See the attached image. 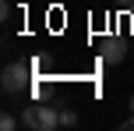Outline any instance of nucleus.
Segmentation results:
<instances>
[{
  "label": "nucleus",
  "mask_w": 134,
  "mask_h": 131,
  "mask_svg": "<svg viewBox=\"0 0 134 131\" xmlns=\"http://www.w3.org/2000/svg\"><path fill=\"white\" fill-rule=\"evenodd\" d=\"M0 128H4V131H14V128H18V120H14L11 113H4V117H0Z\"/></svg>",
  "instance_id": "6"
},
{
  "label": "nucleus",
  "mask_w": 134,
  "mask_h": 131,
  "mask_svg": "<svg viewBox=\"0 0 134 131\" xmlns=\"http://www.w3.org/2000/svg\"><path fill=\"white\" fill-rule=\"evenodd\" d=\"M124 128H127V131H134V113H131L127 120H124Z\"/></svg>",
  "instance_id": "8"
},
{
  "label": "nucleus",
  "mask_w": 134,
  "mask_h": 131,
  "mask_svg": "<svg viewBox=\"0 0 134 131\" xmlns=\"http://www.w3.org/2000/svg\"><path fill=\"white\" fill-rule=\"evenodd\" d=\"M99 57H102V60H106V64H120L124 57H127V46H124V39H116V35H109V39L102 43Z\"/></svg>",
  "instance_id": "2"
},
{
  "label": "nucleus",
  "mask_w": 134,
  "mask_h": 131,
  "mask_svg": "<svg viewBox=\"0 0 134 131\" xmlns=\"http://www.w3.org/2000/svg\"><path fill=\"white\" fill-rule=\"evenodd\" d=\"M53 128H60V110L39 103V131H53Z\"/></svg>",
  "instance_id": "3"
},
{
  "label": "nucleus",
  "mask_w": 134,
  "mask_h": 131,
  "mask_svg": "<svg viewBox=\"0 0 134 131\" xmlns=\"http://www.w3.org/2000/svg\"><path fill=\"white\" fill-rule=\"evenodd\" d=\"M131 11H134V7H131Z\"/></svg>",
  "instance_id": "10"
},
{
  "label": "nucleus",
  "mask_w": 134,
  "mask_h": 131,
  "mask_svg": "<svg viewBox=\"0 0 134 131\" xmlns=\"http://www.w3.org/2000/svg\"><path fill=\"white\" fill-rule=\"evenodd\" d=\"M28 78H32V64H7L0 85H4V92H21L28 89Z\"/></svg>",
  "instance_id": "1"
},
{
  "label": "nucleus",
  "mask_w": 134,
  "mask_h": 131,
  "mask_svg": "<svg viewBox=\"0 0 134 131\" xmlns=\"http://www.w3.org/2000/svg\"><path fill=\"white\" fill-rule=\"evenodd\" d=\"M113 4H116V7H127V11H131V7H134V0H113Z\"/></svg>",
  "instance_id": "7"
},
{
  "label": "nucleus",
  "mask_w": 134,
  "mask_h": 131,
  "mask_svg": "<svg viewBox=\"0 0 134 131\" xmlns=\"http://www.w3.org/2000/svg\"><path fill=\"white\" fill-rule=\"evenodd\" d=\"M78 124V113L74 110H60V128H74Z\"/></svg>",
  "instance_id": "5"
},
{
  "label": "nucleus",
  "mask_w": 134,
  "mask_h": 131,
  "mask_svg": "<svg viewBox=\"0 0 134 131\" xmlns=\"http://www.w3.org/2000/svg\"><path fill=\"white\" fill-rule=\"evenodd\" d=\"M131 110H134V96H131Z\"/></svg>",
  "instance_id": "9"
},
{
  "label": "nucleus",
  "mask_w": 134,
  "mask_h": 131,
  "mask_svg": "<svg viewBox=\"0 0 134 131\" xmlns=\"http://www.w3.org/2000/svg\"><path fill=\"white\" fill-rule=\"evenodd\" d=\"M21 124L28 131H39V103H28L25 110H21Z\"/></svg>",
  "instance_id": "4"
}]
</instances>
